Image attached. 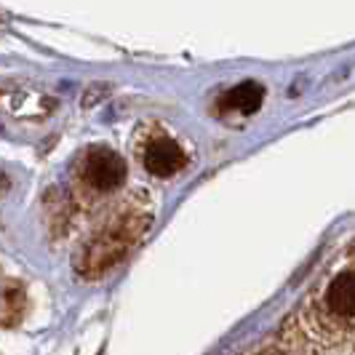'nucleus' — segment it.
Listing matches in <instances>:
<instances>
[{
    "label": "nucleus",
    "instance_id": "1",
    "mask_svg": "<svg viewBox=\"0 0 355 355\" xmlns=\"http://www.w3.org/2000/svg\"><path fill=\"white\" fill-rule=\"evenodd\" d=\"M150 225V219L144 216H118L115 222H110L105 230H99L89 241V246L80 251L78 270L86 275H102L110 267H115L123 259L128 249L139 241L144 227Z\"/></svg>",
    "mask_w": 355,
    "mask_h": 355
},
{
    "label": "nucleus",
    "instance_id": "2",
    "mask_svg": "<svg viewBox=\"0 0 355 355\" xmlns=\"http://www.w3.org/2000/svg\"><path fill=\"white\" fill-rule=\"evenodd\" d=\"M83 177L99 193L115 190L125 182V160L107 147H94L83 160Z\"/></svg>",
    "mask_w": 355,
    "mask_h": 355
},
{
    "label": "nucleus",
    "instance_id": "3",
    "mask_svg": "<svg viewBox=\"0 0 355 355\" xmlns=\"http://www.w3.org/2000/svg\"><path fill=\"white\" fill-rule=\"evenodd\" d=\"M184 163H187V158H184L182 147L177 142H171V139H158V142L150 144L147 153H144V166L155 177H171Z\"/></svg>",
    "mask_w": 355,
    "mask_h": 355
},
{
    "label": "nucleus",
    "instance_id": "4",
    "mask_svg": "<svg viewBox=\"0 0 355 355\" xmlns=\"http://www.w3.org/2000/svg\"><path fill=\"white\" fill-rule=\"evenodd\" d=\"M326 304L337 318L350 320L355 315V275L350 270L339 272L331 281L329 291H326Z\"/></svg>",
    "mask_w": 355,
    "mask_h": 355
},
{
    "label": "nucleus",
    "instance_id": "5",
    "mask_svg": "<svg viewBox=\"0 0 355 355\" xmlns=\"http://www.w3.org/2000/svg\"><path fill=\"white\" fill-rule=\"evenodd\" d=\"M262 99H265V89L259 83H254V80H246V83H241V86H235L232 91H227L219 99V105L225 107V110H238V112L249 115L254 110H259Z\"/></svg>",
    "mask_w": 355,
    "mask_h": 355
}]
</instances>
